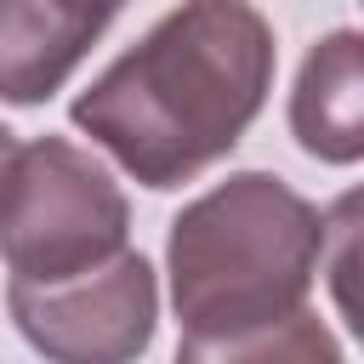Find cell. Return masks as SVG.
<instances>
[{"label": "cell", "mask_w": 364, "mask_h": 364, "mask_svg": "<svg viewBox=\"0 0 364 364\" xmlns=\"http://www.w3.org/2000/svg\"><path fill=\"white\" fill-rule=\"evenodd\" d=\"M273 63V28L250 0H182L74 97L68 119L142 188H182L239 148Z\"/></svg>", "instance_id": "6da1fadb"}, {"label": "cell", "mask_w": 364, "mask_h": 364, "mask_svg": "<svg viewBox=\"0 0 364 364\" xmlns=\"http://www.w3.org/2000/svg\"><path fill=\"white\" fill-rule=\"evenodd\" d=\"M330 222L273 171H233L171 216L165 273L182 336H222L307 307Z\"/></svg>", "instance_id": "7a4b0ae2"}, {"label": "cell", "mask_w": 364, "mask_h": 364, "mask_svg": "<svg viewBox=\"0 0 364 364\" xmlns=\"http://www.w3.org/2000/svg\"><path fill=\"white\" fill-rule=\"evenodd\" d=\"M131 245L119 182L68 136L17 142L0 171V262L11 279H63Z\"/></svg>", "instance_id": "3957f363"}, {"label": "cell", "mask_w": 364, "mask_h": 364, "mask_svg": "<svg viewBox=\"0 0 364 364\" xmlns=\"http://www.w3.org/2000/svg\"><path fill=\"white\" fill-rule=\"evenodd\" d=\"M17 336L51 364H136L154 341L159 284L142 250H119L63 279H6Z\"/></svg>", "instance_id": "277c9868"}, {"label": "cell", "mask_w": 364, "mask_h": 364, "mask_svg": "<svg viewBox=\"0 0 364 364\" xmlns=\"http://www.w3.org/2000/svg\"><path fill=\"white\" fill-rule=\"evenodd\" d=\"M125 0H0V102L34 108L85 63Z\"/></svg>", "instance_id": "5b68a950"}, {"label": "cell", "mask_w": 364, "mask_h": 364, "mask_svg": "<svg viewBox=\"0 0 364 364\" xmlns=\"http://www.w3.org/2000/svg\"><path fill=\"white\" fill-rule=\"evenodd\" d=\"M290 131L324 165H353L364 154V57L353 28H336L307 51L290 91Z\"/></svg>", "instance_id": "8992f818"}, {"label": "cell", "mask_w": 364, "mask_h": 364, "mask_svg": "<svg viewBox=\"0 0 364 364\" xmlns=\"http://www.w3.org/2000/svg\"><path fill=\"white\" fill-rule=\"evenodd\" d=\"M176 364H347L341 341L330 336V324L313 307L245 324V330H222V336H182Z\"/></svg>", "instance_id": "52a82bcc"}, {"label": "cell", "mask_w": 364, "mask_h": 364, "mask_svg": "<svg viewBox=\"0 0 364 364\" xmlns=\"http://www.w3.org/2000/svg\"><path fill=\"white\" fill-rule=\"evenodd\" d=\"M11 148H17V136H11L6 125H0V171H6V159H11Z\"/></svg>", "instance_id": "ba28073f"}]
</instances>
